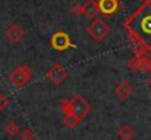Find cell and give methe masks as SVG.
I'll return each mask as SVG.
<instances>
[{"mask_svg":"<svg viewBox=\"0 0 151 140\" xmlns=\"http://www.w3.org/2000/svg\"><path fill=\"white\" fill-rule=\"evenodd\" d=\"M148 86H150V89H151V77H148Z\"/></svg>","mask_w":151,"mask_h":140,"instance_id":"ac0fdd59","label":"cell"},{"mask_svg":"<svg viewBox=\"0 0 151 140\" xmlns=\"http://www.w3.org/2000/svg\"><path fill=\"white\" fill-rule=\"evenodd\" d=\"M4 35H6V38H7L9 43H12V44H18L19 41L24 40V37H25V31H24L19 25L12 23V25L7 26Z\"/></svg>","mask_w":151,"mask_h":140,"instance_id":"ba28073f","label":"cell"},{"mask_svg":"<svg viewBox=\"0 0 151 140\" xmlns=\"http://www.w3.org/2000/svg\"><path fill=\"white\" fill-rule=\"evenodd\" d=\"M4 131H6V134H7L9 137H16V136L21 133V129H19V126H18V123H16L15 120H10V121L4 126Z\"/></svg>","mask_w":151,"mask_h":140,"instance_id":"7c38bea8","label":"cell"},{"mask_svg":"<svg viewBox=\"0 0 151 140\" xmlns=\"http://www.w3.org/2000/svg\"><path fill=\"white\" fill-rule=\"evenodd\" d=\"M9 105V98L3 93H0V111H3L6 107Z\"/></svg>","mask_w":151,"mask_h":140,"instance_id":"e0dca14e","label":"cell"},{"mask_svg":"<svg viewBox=\"0 0 151 140\" xmlns=\"http://www.w3.org/2000/svg\"><path fill=\"white\" fill-rule=\"evenodd\" d=\"M32 76H34L32 69L25 66V64H21L9 73L7 80L15 89H22L25 85H28L32 80Z\"/></svg>","mask_w":151,"mask_h":140,"instance_id":"7a4b0ae2","label":"cell"},{"mask_svg":"<svg viewBox=\"0 0 151 140\" xmlns=\"http://www.w3.org/2000/svg\"><path fill=\"white\" fill-rule=\"evenodd\" d=\"M91 109H93L91 104L82 95H75L72 98V114L79 120H84L91 112Z\"/></svg>","mask_w":151,"mask_h":140,"instance_id":"277c9868","label":"cell"},{"mask_svg":"<svg viewBox=\"0 0 151 140\" xmlns=\"http://www.w3.org/2000/svg\"><path fill=\"white\" fill-rule=\"evenodd\" d=\"M85 31H87V34H88L94 41L100 43V41L106 40V38L110 35V32H111V26H110L106 21L96 18V19H93V22L85 28Z\"/></svg>","mask_w":151,"mask_h":140,"instance_id":"3957f363","label":"cell"},{"mask_svg":"<svg viewBox=\"0 0 151 140\" xmlns=\"http://www.w3.org/2000/svg\"><path fill=\"white\" fill-rule=\"evenodd\" d=\"M69 12H70L75 18H79V16L84 15V4H82V3H75V4L69 9Z\"/></svg>","mask_w":151,"mask_h":140,"instance_id":"9a60e30c","label":"cell"},{"mask_svg":"<svg viewBox=\"0 0 151 140\" xmlns=\"http://www.w3.org/2000/svg\"><path fill=\"white\" fill-rule=\"evenodd\" d=\"M62 121H63V126H65V127H68V129H75L76 126H79V123H81L82 120H79V118L75 117L73 114H68V115H63Z\"/></svg>","mask_w":151,"mask_h":140,"instance_id":"4fadbf2b","label":"cell"},{"mask_svg":"<svg viewBox=\"0 0 151 140\" xmlns=\"http://www.w3.org/2000/svg\"><path fill=\"white\" fill-rule=\"evenodd\" d=\"M114 93H116V96H117L120 101H125V99H128V98L132 95V85H131L128 80H122V82H119V83L116 85Z\"/></svg>","mask_w":151,"mask_h":140,"instance_id":"9c48e42d","label":"cell"},{"mask_svg":"<svg viewBox=\"0 0 151 140\" xmlns=\"http://www.w3.org/2000/svg\"><path fill=\"white\" fill-rule=\"evenodd\" d=\"M46 77L50 80L53 85H60V83H63L68 79V70L62 64L56 63L46 72Z\"/></svg>","mask_w":151,"mask_h":140,"instance_id":"8992f818","label":"cell"},{"mask_svg":"<svg viewBox=\"0 0 151 140\" xmlns=\"http://www.w3.org/2000/svg\"><path fill=\"white\" fill-rule=\"evenodd\" d=\"M19 136H21V140H35V134H34V131H32L29 127L21 130Z\"/></svg>","mask_w":151,"mask_h":140,"instance_id":"2e32d148","label":"cell"},{"mask_svg":"<svg viewBox=\"0 0 151 140\" xmlns=\"http://www.w3.org/2000/svg\"><path fill=\"white\" fill-rule=\"evenodd\" d=\"M125 28L132 40L147 51L151 50V0H145L126 21Z\"/></svg>","mask_w":151,"mask_h":140,"instance_id":"6da1fadb","label":"cell"},{"mask_svg":"<svg viewBox=\"0 0 151 140\" xmlns=\"http://www.w3.org/2000/svg\"><path fill=\"white\" fill-rule=\"evenodd\" d=\"M97 1H99L100 13L104 18H111L120 9L119 0H97Z\"/></svg>","mask_w":151,"mask_h":140,"instance_id":"52a82bcc","label":"cell"},{"mask_svg":"<svg viewBox=\"0 0 151 140\" xmlns=\"http://www.w3.org/2000/svg\"><path fill=\"white\" fill-rule=\"evenodd\" d=\"M60 111L63 115L72 114V99H63L60 102Z\"/></svg>","mask_w":151,"mask_h":140,"instance_id":"5bb4252c","label":"cell"},{"mask_svg":"<svg viewBox=\"0 0 151 140\" xmlns=\"http://www.w3.org/2000/svg\"><path fill=\"white\" fill-rule=\"evenodd\" d=\"M50 45L56 50V51H66L68 48H73L75 44L72 43V40H70V37L66 34V32H63V31H57V32H54L53 35H51L50 38Z\"/></svg>","mask_w":151,"mask_h":140,"instance_id":"5b68a950","label":"cell"},{"mask_svg":"<svg viewBox=\"0 0 151 140\" xmlns=\"http://www.w3.org/2000/svg\"><path fill=\"white\" fill-rule=\"evenodd\" d=\"M100 13V9H99V1L96 0H88L85 4H84V15L88 18V19H96L97 15Z\"/></svg>","mask_w":151,"mask_h":140,"instance_id":"30bf717a","label":"cell"},{"mask_svg":"<svg viewBox=\"0 0 151 140\" xmlns=\"http://www.w3.org/2000/svg\"><path fill=\"white\" fill-rule=\"evenodd\" d=\"M117 137L120 140H132L134 139V129L129 124H123L117 130Z\"/></svg>","mask_w":151,"mask_h":140,"instance_id":"8fae6325","label":"cell"}]
</instances>
